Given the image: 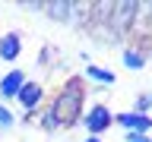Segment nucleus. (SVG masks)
I'll use <instances>...</instances> for the list:
<instances>
[{
	"label": "nucleus",
	"instance_id": "obj_1",
	"mask_svg": "<svg viewBox=\"0 0 152 142\" xmlns=\"http://www.w3.org/2000/svg\"><path fill=\"white\" fill-rule=\"evenodd\" d=\"M83 98H86V88H83V79L73 76L70 82L54 95V101L48 104V111L54 114L57 120L64 123V126H76L79 117H83Z\"/></svg>",
	"mask_w": 152,
	"mask_h": 142
},
{
	"label": "nucleus",
	"instance_id": "obj_2",
	"mask_svg": "<svg viewBox=\"0 0 152 142\" xmlns=\"http://www.w3.org/2000/svg\"><path fill=\"white\" fill-rule=\"evenodd\" d=\"M79 123H83L86 136H104V133L114 126V111L108 107V104H92L89 111H83V117H79Z\"/></svg>",
	"mask_w": 152,
	"mask_h": 142
},
{
	"label": "nucleus",
	"instance_id": "obj_3",
	"mask_svg": "<svg viewBox=\"0 0 152 142\" xmlns=\"http://www.w3.org/2000/svg\"><path fill=\"white\" fill-rule=\"evenodd\" d=\"M45 95H48V88H45L41 82H35V79H26V85H22V88H19V95H16V104L22 107L26 120H28V117H35V114L41 111Z\"/></svg>",
	"mask_w": 152,
	"mask_h": 142
},
{
	"label": "nucleus",
	"instance_id": "obj_4",
	"mask_svg": "<svg viewBox=\"0 0 152 142\" xmlns=\"http://www.w3.org/2000/svg\"><path fill=\"white\" fill-rule=\"evenodd\" d=\"M114 123L121 126L124 133H142V136H152V114H140V111H114Z\"/></svg>",
	"mask_w": 152,
	"mask_h": 142
},
{
	"label": "nucleus",
	"instance_id": "obj_5",
	"mask_svg": "<svg viewBox=\"0 0 152 142\" xmlns=\"http://www.w3.org/2000/svg\"><path fill=\"white\" fill-rule=\"evenodd\" d=\"M22 85H26V73L22 70H7V73L0 76V104L16 101V95H19Z\"/></svg>",
	"mask_w": 152,
	"mask_h": 142
},
{
	"label": "nucleus",
	"instance_id": "obj_6",
	"mask_svg": "<svg viewBox=\"0 0 152 142\" xmlns=\"http://www.w3.org/2000/svg\"><path fill=\"white\" fill-rule=\"evenodd\" d=\"M22 54V35L19 32H3L0 35V63H16Z\"/></svg>",
	"mask_w": 152,
	"mask_h": 142
},
{
	"label": "nucleus",
	"instance_id": "obj_7",
	"mask_svg": "<svg viewBox=\"0 0 152 142\" xmlns=\"http://www.w3.org/2000/svg\"><path fill=\"white\" fill-rule=\"evenodd\" d=\"M86 79H89V82H102V85H114V82H117L114 70L98 66V63H86Z\"/></svg>",
	"mask_w": 152,
	"mask_h": 142
},
{
	"label": "nucleus",
	"instance_id": "obj_8",
	"mask_svg": "<svg viewBox=\"0 0 152 142\" xmlns=\"http://www.w3.org/2000/svg\"><path fill=\"white\" fill-rule=\"evenodd\" d=\"M121 63H124V70L140 73V70H146V54H140L136 47H127V51L121 54Z\"/></svg>",
	"mask_w": 152,
	"mask_h": 142
},
{
	"label": "nucleus",
	"instance_id": "obj_9",
	"mask_svg": "<svg viewBox=\"0 0 152 142\" xmlns=\"http://www.w3.org/2000/svg\"><path fill=\"white\" fill-rule=\"evenodd\" d=\"M38 126H41L45 133H57V130H64V123L57 120V117H54L51 111H45V114H41V120H38Z\"/></svg>",
	"mask_w": 152,
	"mask_h": 142
},
{
	"label": "nucleus",
	"instance_id": "obj_10",
	"mask_svg": "<svg viewBox=\"0 0 152 142\" xmlns=\"http://www.w3.org/2000/svg\"><path fill=\"white\" fill-rule=\"evenodd\" d=\"M133 111H140V114H152V92H140V95H136V101H133Z\"/></svg>",
	"mask_w": 152,
	"mask_h": 142
},
{
	"label": "nucleus",
	"instance_id": "obj_11",
	"mask_svg": "<svg viewBox=\"0 0 152 142\" xmlns=\"http://www.w3.org/2000/svg\"><path fill=\"white\" fill-rule=\"evenodd\" d=\"M16 126V114L10 111V104H0V130H13Z\"/></svg>",
	"mask_w": 152,
	"mask_h": 142
},
{
	"label": "nucleus",
	"instance_id": "obj_12",
	"mask_svg": "<svg viewBox=\"0 0 152 142\" xmlns=\"http://www.w3.org/2000/svg\"><path fill=\"white\" fill-rule=\"evenodd\" d=\"M124 142H152V136H142V133H124Z\"/></svg>",
	"mask_w": 152,
	"mask_h": 142
},
{
	"label": "nucleus",
	"instance_id": "obj_13",
	"mask_svg": "<svg viewBox=\"0 0 152 142\" xmlns=\"http://www.w3.org/2000/svg\"><path fill=\"white\" fill-rule=\"evenodd\" d=\"M83 142H108V139H102V136H86Z\"/></svg>",
	"mask_w": 152,
	"mask_h": 142
},
{
	"label": "nucleus",
	"instance_id": "obj_14",
	"mask_svg": "<svg viewBox=\"0 0 152 142\" xmlns=\"http://www.w3.org/2000/svg\"><path fill=\"white\" fill-rule=\"evenodd\" d=\"M0 76H3V70H0Z\"/></svg>",
	"mask_w": 152,
	"mask_h": 142
}]
</instances>
